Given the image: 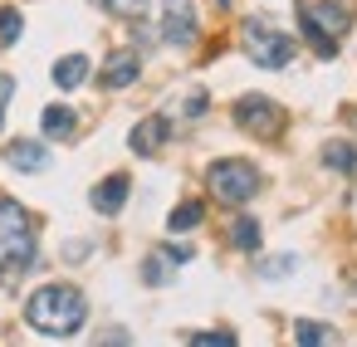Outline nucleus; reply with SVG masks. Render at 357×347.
I'll use <instances>...</instances> for the list:
<instances>
[{
  "instance_id": "f257e3e1",
  "label": "nucleus",
  "mask_w": 357,
  "mask_h": 347,
  "mask_svg": "<svg viewBox=\"0 0 357 347\" xmlns=\"http://www.w3.org/2000/svg\"><path fill=\"white\" fill-rule=\"evenodd\" d=\"M25 318H30V327H40V332H50V337H69V332L84 327L89 298H84L74 284H45L40 293H30Z\"/></svg>"
},
{
  "instance_id": "f03ea898",
  "label": "nucleus",
  "mask_w": 357,
  "mask_h": 347,
  "mask_svg": "<svg viewBox=\"0 0 357 347\" xmlns=\"http://www.w3.org/2000/svg\"><path fill=\"white\" fill-rule=\"evenodd\" d=\"M298 25L313 40V49L323 59H333L337 54V35H347V25H352V6H347V0H303V6H298Z\"/></svg>"
},
{
  "instance_id": "7ed1b4c3",
  "label": "nucleus",
  "mask_w": 357,
  "mask_h": 347,
  "mask_svg": "<svg viewBox=\"0 0 357 347\" xmlns=\"http://www.w3.org/2000/svg\"><path fill=\"white\" fill-rule=\"evenodd\" d=\"M35 259V235H30V215L20 201H0V279L20 274Z\"/></svg>"
},
{
  "instance_id": "20e7f679",
  "label": "nucleus",
  "mask_w": 357,
  "mask_h": 347,
  "mask_svg": "<svg viewBox=\"0 0 357 347\" xmlns=\"http://www.w3.org/2000/svg\"><path fill=\"white\" fill-rule=\"evenodd\" d=\"M206 186H211L215 201H225V206H245V201L259 191V171H255L250 162H240V157H225V162H215V167L206 171Z\"/></svg>"
},
{
  "instance_id": "39448f33",
  "label": "nucleus",
  "mask_w": 357,
  "mask_h": 347,
  "mask_svg": "<svg viewBox=\"0 0 357 347\" xmlns=\"http://www.w3.org/2000/svg\"><path fill=\"white\" fill-rule=\"evenodd\" d=\"M245 54L259 69H284L294 59V40L284 30H274L269 20H245Z\"/></svg>"
},
{
  "instance_id": "423d86ee",
  "label": "nucleus",
  "mask_w": 357,
  "mask_h": 347,
  "mask_svg": "<svg viewBox=\"0 0 357 347\" xmlns=\"http://www.w3.org/2000/svg\"><path fill=\"white\" fill-rule=\"evenodd\" d=\"M235 123H240L245 132H255V137H279L284 113H279V103H269V98H259V93H245V98L235 103Z\"/></svg>"
},
{
  "instance_id": "0eeeda50",
  "label": "nucleus",
  "mask_w": 357,
  "mask_h": 347,
  "mask_svg": "<svg viewBox=\"0 0 357 347\" xmlns=\"http://www.w3.org/2000/svg\"><path fill=\"white\" fill-rule=\"evenodd\" d=\"M162 40H167V45H191V40H196V10H191V0H167Z\"/></svg>"
},
{
  "instance_id": "6e6552de",
  "label": "nucleus",
  "mask_w": 357,
  "mask_h": 347,
  "mask_svg": "<svg viewBox=\"0 0 357 347\" xmlns=\"http://www.w3.org/2000/svg\"><path fill=\"white\" fill-rule=\"evenodd\" d=\"M167 137H172V123H167V118H142V123L128 132V147H132L137 157H157Z\"/></svg>"
},
{
  "instance_id": "1a4fd4ad",
  "label": "nucleus",
  "mask_w": 357,
  "mask_h": 347,
  "mask_svg": "<svg viewBox=\"0 0 357 347\" xmlns=\"http://www.w3.org/2000/svg\"><path fill=\"white\" fill-rule=\"evenodd\" d=\"M128 191H132V181H128L123 171H113L108 181H98V186H93V210H98V215H118V210H123V201H128Z\"/></svg>"
},
{
  "instance_id": "9d476101",
  "label": "nucleus",
  "mask_w": 357,
  "mask_h": 347,
  "mask_svg": "<svg viewBox=\"0 0 357 347\" xmlns=\"http://www.w3.org/2000/svg\"><path fill=\"white\" fill-rule=\"evenodd\" d=\"M89 74H93L89 54H64V59L54 64V84H59V88H84Z\"/></svg>"
},
{
  "instance_id": "9b49d317",
  "label": "nucleus",
  "mask_w": 357,
  "mask_h": 347,
  "mask_svg": "<svg viewBox=\"0 0 357 347\" xmlns=\"http://www.w3.org/2000/svg\"><path fill=\"white\" fill-rule=\"evenodd\" d=\"M6 157H10L15 171H45V167H50V152H45L40 142H10Z\"/></svg>"
},
{
  "instance_id": "f8f14e48",
  "label": "nucleus",
  "mask_w": 357,
  "mask_h": 347,
  "mask_svg": "<svg viewBox=\"0 0 357 347\" xmlns=\"http://www.w3.org/2000/svg\"><path fill=\"white\" fill-rule=\"evenodd\" d=\"M137 54H113L108 64H103V84L108 88H128V84H137Z\"/></svg>"
},
{
  "instance_id": "ddd939ff",
  "label": "nucleus",
  "mask_w": 357,
  "mask_h": 347,
  "mask_svg": "<svg viewBox=\"0 0 357 347\" xmlns=\"http://www.w3.org/2000/svg\"><path fill=\"white\" fill-rule=\"evenodd\" d=\"M74 118H79L74 108H45L40 113V128H45V137H74V128H79Z\"/></svg>"
},
{
  "instance_id": "4468645a",
  "label": "nucleus",
  "mask_w": 357,
  "mask_h": 347,
  "mask_svg": "<svg viewBox=\"0 0 357 347\" xmlns=\"http://www.w3.org/2000/svg\"><path fill=\"white\" fill-rule=\"evenodd\" d=\"M201 220H206V206H201V201H181V206L172 210V220H167V225L181 235V230H196Z\"/></svg>"
},
{
  "instance_id": "2eb2a0df",
  "label": "nucleus",
  "mask_w": 357,
  "mask_h": 347,
  "mask_svg": "<svg viewBox=\"0 0 357 347\" xmlns=\"http://www.w3.org/2000/svg\"><path fill=\"white\" fill-rule=\"evenodd\" d=\"M323 162H328L333 171H357V147H352V142H328V147H323Z\"/></svg>"
},
{
  "instance_id": "dca6fc26",
  "label": "nucleus",
  "mask_w": 357,
  "mask_h": 347,
  "mask_svg": "<svg viewBox=\"0 0 357 347\" xmlns=\"http://www.w3.org/2000/svg\"><path fill=\"white\" fill-rule=\"evenodd\" d=\"M20 30H25V15L15 6H0V49H10L20 40Z\"/></svg>"
},
{
  "instance_id": "f3484780",
  "label": "nucleus",
  "mask_w": 357,
  "mask_h": 347,
  "mask_svg": "<svg viewBox=\"0 0 357 347\" xmlns=\"http://www.w3.org/2000/svg\"><path fill=\"white\" fill-rule=\"evenodd\" d=\"M230 245L235 249H259V220H235L230 225Z\"/></svg>"
},
{
  "instance_id": "a211bd4d",
  "label": "nucleus",
  "mask_w": 357,
  "mask_h": 347,
  "mask_svg": "<svg viewBox=\"0 0 357 347\" xmlns=\"http://www.w3.org/2000/svg\"><path fill=\"white\" fill-rule=\"evenodd\" d=\"M172 264H176V259L162 249V254H152V259L142 264V279H147V284H167V279H172Z\"/></svg>"
},
{
  "instance_id": "6ab92c4d",
  "label": "nucleus",
  "mask_w": 357,
  "mask_h": 347,
  "mask_svg": "<svg viewBox=\"0 0 357 347\" xmlns=\"http://www.w3.org/2000/svg\"><path fill=\"white\" fill-rule=\"evenodd\" d=\"M294 337H298V342H337V332H333V327H323V323H298V327H294Z\"/></svg>"
},
{
  "instance_id": "aec40b11",
  "label": "nucleus",
  "mask_w": 357,
  "mask_h": 347,
  "mask_svg": "<svg viewBox=\"0 0 357 347\" xmlns=\"http://www.w3.org/2000/svg\"><path fill=\"white\" fill-rule=\"evenodd\" d=\"M103 6H108L113 15H128V20H137V15L147 10V0H103Z\"/></svg>"
},
{
  "instance_id": "412c9836",
  "label": "nucleus",
  "mask_w": 357,
  "mask_h": 347,
  "mask_svg": "<svg viewBox=\"0 0 357 347\" xmlns=\"http://www.w3.org/2000/svg\"><path fill=\"white\" fill-rule=\"evenodd\" d=\"M289 269H294V254H284V259H269V264H264L259 274H264V279H284Z\"/></svg>"
},
{
  "instance_id": "4be33fe9",
  "label": "nucleus",
  "mask_w": 357,
  "mask_h": 347,
  "mask_svg": "<svg viewBox=\"0 0 357 347\" xmlns=\"http://www.w3.org/2000/svg\"><path fill=\"white\" fill-rule=\"evenodd\" d=\"M10 93H15V79L0 74V123H6V108H10Z\"/></svg>"
},
{
  "instance_id": "5701e85b",
  "label": "nucleus",
  "mask_w": 357,
  "mask_h": 347,
  "mask_svg": "<svg viewBox=\"0 0 357 347\" xmlns=\"http://www.w3.org/2000/svg\"><path fill=\"white\" fill-rule=\"evenodd\" d=\"M220 6H225V10H230V6H235V0H220Z\"/></svg>"
},
{
  "instance_id": "b1692460",
  "label": "nucleus",
  "mask_w": 357,
  "mask_h": 347,
  "mask_svg": "<svg viewBox=\"0 0 357 347\" xmlns=\"http://www.w3.org/2000/svg\"><path fill=\"white\" fill-rule=\"evenodd\" d=\"M352 123H357V118H352Z\"/></svg>"
}]
</instances>
